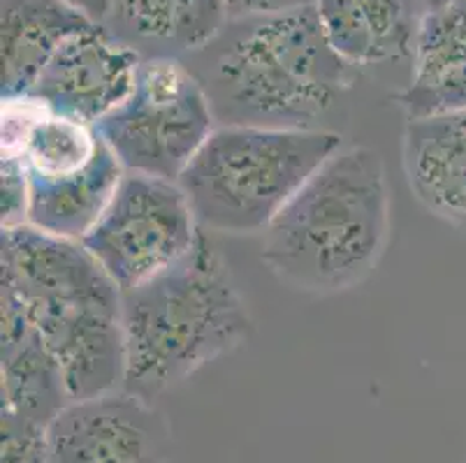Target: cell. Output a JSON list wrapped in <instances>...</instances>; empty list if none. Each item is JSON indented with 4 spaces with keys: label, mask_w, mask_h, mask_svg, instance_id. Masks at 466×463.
<instances>
[{
    "label": "cell",
    "mask_w": 466,
    "mask_h": 463,
    "mask_svg": "<svg viewBox=\"0 0 466 463\" xmlns=\"http://www.w3.org/2000/svg\"><path fill=\"white\" fill-rule=\"evenodd\" d=\"M186 65L200 79L216 126L329 130L350 91V65L329 46L313 3L228 21Z\"/></svg>",
    "instance_id": "cell-1"
},
{
    "label": "cell",
    "mask_w": 466,
    "mask_h": 463,
    "mask_svg": "<svg viewBox=\"0 0 466 463\" xmlns=\"http://www.w3.org/2000/svg\"><path fill=\"white\" fill-rule=\"evenodd\" d=\"M388 241L383 160L370 146H341L262 232V262L283 286L329 297L370 278Z\"/></svg>",
    "instance_id": "cell-2"
},
{
    "label": "cell",
    "mask_w": 466,
    "mask_h": 463,
    "mask_svg": "<svg viewBox=\"0 0 466 463\" xmlns=\"http://www.w3.org/2000/svg\"><path fill=\"white\" fill-rule=\"evenodd\" d=\"M124 392L154 403L251 338L253 320L232 271L202 232L193 253L158 278L121 292Z\"/></svg>",
    "instance_id": "cell-3"
},
{
    "label": "cell",
    "mask_w": 466,
    "mask_h": 463,
    "mask_svg": "<svg viewBox=\"0 0 466 463\" xmlns=\"http://www.w3.org/2000/svg\"><path fill=\"white\" fill-rule=\"evenodd\" d=\"M341 146L337 130L216 126L177 184L200 227L262 235Z\"/></svg>",
    "instance_id": "cell-4"
},
{
    "label": "cell",
    "mask_w": 466,
    "mask_h": 463,
    "mask_svg": "<svg viewBox=\"0 0 466 463\" xmlns=\"http://www.w3.org/2000/svg\"><path fill=\"white\" fill-rule=\"evenodd\" d=\"M96 127L126 172L179 181L216 118L200 79L181 58H142L133 91Z\"/></svg>",
    "instance_id": "cell-5"
},
{
    "label": "cell",
    "mask_w": 466,
    "mask_h": 463,
    "mask_svg": "<svg viewBox=\"0 0 466 463\" xmlns=\"http://www.w3.org/2000/svg\"><path fill=\"white\" fill-rule=\"evenodd\" d=\"M200 237V223L177 181L126 172L82 244L126 292L186 260Z\"/></svg>",
    "instance_id": "cell-6"
},
{
    "label": "cell",
    "mask_w": 466,
    "mask_h": 463,
    "mask_svg": "<svg viewBox=\"0 0 466 463\" xmlns=\"http://www.w3.org/2000/svg\"><path fill=\"white\" fill-rule=\"evenodd\" d=\"M49 463H167L172 431L147 398L116 389L70 401L46 427Z\"/></svg>",
    "instance_id": "cell-7"
},
{
    "label": "cell",
    "mask_w": 466,
    "mask_h": 463,
    "mask_svg": "<svg viewBox=\"0 0 466 463\" xmlns=\"http://www.w3.org/2000/svg\"><path fill=\"white\" fill-rule=\"evenodd\" d=\"M21 304L56 359L70 401L100 397L124 388L121 295Z\"/></svg>",
    "instance_id": "cell-8"
},
{
    "label": "cell",
    "mask_w": 466,
    "mask_h": 463,
    "mask_svg": "<svg viewBox=\"0 0 466 463\" xmlns=\"http://www.w3.org/2000/svg\"><path fill=\"white\" fill-rule=\"evenodd\" d=\"M139 63L137 51L103 24H91L54 51L28 96L52 112L97 126L133 91Z\"/></svg>",
    "instance_id": "cell-9"
},
{
    "label": "cell",
    "mask_w": 466,
    "mask_h": 463,
    "mask_svg": "<svg viewBox=\"0 0 466 463\" xmlns=\"http://www.w3.org/2000/svg\"><path fill=\"white\" fill-rule=\"evenodd\" d=\"M401 165L430 214L466 227V112L406 121Z\"/></svg>",
    "instance_id": "cell-10"
},
{
    "label": "cell",
    "mask_w": 466,
    "mask_h": 463,
    "mask_svg": "<svg viewBox=\"0 0 466 463\" xmlns=\"http://www.w3.org/2000/svg\"><path fill=\"white\" fill-rule=\"evenodd\" d=\"M230 21L226 0H114L105 28L142 58L193 56Z\"/></svg>",
    "instance_id": "cell-11"
},
{
    "label": "cell",
    "mask_w": 466,
    "mask_h": 463,
    "mask_svg": "<svg viewBox=\"0 0 466 463\" xmlns=\"http://www.w3.org/2000/svg\"><path fill=\"white\" fill-rule=\"evenodd\" d=\"M3 410L49 427L70 403L56 359L45 346L28 313L10 290L3 287Z\"/></svg>",
    "instance_id": "cell-12"
},
{
    "label": "cell",
    "mask_w": 466,
    "mask_h": 463,
    "mask_svg": "<svg viewBox=\"0 0 466 463\" xmlns=\"http://www.w3.org/2000/svg\"><path fill=\"white\" fill-rule=\"evenodd\" d=\"M329 46L343 63L380 65L413 58L418 0H311Z\"/></svg>",
    "instance_id": "cell-13"
},
{
    "label": "cell",
    "mask_w": 466,
    "mask_h": 463,
    "mask_svg": "<svg viewBox=\"0 0 466 463\" xmlns=\"http://www.w3.org/2000/svg\"><path fill=\"white\" fill-rule=\"evenodd\" d=\"M91 24L66 0H3V97L31 91L54 51Z\"/></svg>",
    "instance_id": "cell-14"
},
{
    "label": "cell",
    "mask_w": 466,
    "mask_h": 463,
    "mask_svg": "<svg viewBox=\"0 0 466 463\" xmlns=\"http://www.w3.org/2000/svg\"><path fill=\"white\" fill-rule=\"evenodd\" d=\"M126 169L105 144L84 172L58 178L28 176V223L33 227L82 241L112 202Z\"/></svg>",
    "instance_id": "cell-15"
},
{
    "label": "cell",
    "mask_w": 466,
    "mask_h": 463,
    "mask_svg": "<svg viewBox=\"0 0 466 463\" xmlns=\"http://www.w3.org/2000/svg\"><path fill=\"white\" fill-rule=\"evenodd\" d=\"M100 148L103 137L96 126L46 107L15 158L24 163L28 176L58 178L84 172Z\"/></svg>",
    "instance_id": "cell-16"
},
{
    "label": "cell",
    "mask_w": 466,
    "mask_h": 463,
    "mask_svg": "<svg viewBox=\"0 0 466 463\" xmlns=\"http://www.w3.org/2000/svg\"><path fill=\"white\" fill-rule=\"evenodd\" d=\"M397 107L410 118L466 112V61L427 76H410V84L395 96Z\"/></svg>",
    "instance_id": "cell-17"
},
{
    "label": "cell",
    "mask_w": 466,
    "mask_h": 463,
    "mask_svg": "<svg viewBox=\"0 0 466 463\" xmlns=\"http://www.w3.org/2000/svg\"><path fill=\"white\" fill-rule=\"evenodd\" d=\"M3 458L0 463H49L46 428L3 410Z\"/></svg>",
    "instance_id": "cell-18"
},
{
    "label": "cell",
    "mask_w": 466,
    "mask_h": 463,
    "mask_svg": "<svg viewBox=\"0 0 466 463\" xmlns=\"http://www.w3.org/2000/svg\"><path fill=\"white\" fill-rule=\"evenodd\" d=\"M0 188H3V204H0V220L3 229L19 227L28 223V174L24 163L15 156H3L0 165Z\"/></svg>",
    "instance_id": "cell-19"
},
{
    "label": "cell",
    "mask_w": 466,
    "mask_h": 463,
    "mask_svg": "<svg viewBox=\"0 0 466 463\" xmlns=\"http://www.w3.org/2000/svg\"><path fill=\"white\" fill-rule=\"evenodd\" d=\"M304 3H311V0H226L230 19L272 15V12L290 10V7L304 5Z\"/></svg>",
    "instance_id": "cell-20"
},
{
    "label": "cell",
    "mask_w": 466,
    "mask_h": 463,
    "mask_svg": "<svg viewBox=\"0 0 466 463\" xmlns=\"http://www.w3.org/2000/svg\"><path fill=\"white\" fill-rule=\"evenodd\" d=\"M67 5H72L77 12H82L86 19H91L93 24H103L107 21L109 12H112L114 0H66Z\"/></svg>",
    "instance_id": "cell-21"
},
{
    "label": "cell",
    "mask_w": 466,
    "mask_h": 463,
    "mask_svg": "<svg viewBox=\"0 0 466 463\" xmlns=\"http://www.w3.org/2000/svg\"><path fill=\"white\" fill-rule=\"evenodd\" d=\"M418 3H422V5H425V10H430V7L443 5V3H448V0H418Z\"/></svg>",
    "instance_id": "cell-22"
}]
</instances>
